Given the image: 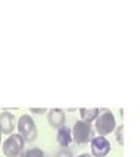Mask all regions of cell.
Segmentation results:
<instances>
[{"label":"cell","mask_w":140,"mask_h":157,"mask_svg":"<svg viewBox=\"0 0 140 157\" xmlns=\"http://www.w3.org/2000/svg\"><path fill=\"white\" fill-rule=\"evenodd\" d=\"M117 122H115V117L110 110L104 109L100 110L98 117L96 118V130H97L100 136H106L115 130Z\"/></svg>","instance_id":"cell-1"},{"label":"cell","mask_w":140,"mask_h":157,"mask_svg":"<svg viewBox=\"0 0 140 157\" xmlns=\"http://www.w3.org/2000/svg\"><path fill=\"white\" fill-rule=\"evenodd\" d=\"M17 130H18V135H21L24 141H30L36 140L37 137V126L33 121V118L28 114H22L18 118L17 122Z\"/></svg>","instance_id":"cell-2"},{"label":"cell","mask_w":140,"mask_h":157,"mask_svg":"<svg viewBox=\"0 0 140 157\" xmlns=\"http://www.w3.org/2000/svg\"><path fill=\"white\" fill-rule=\"evenodd\" d=\"M24 144L25 141L18 134H12L4 140L3 144V153L6 157H17L18 155L24 152Z\"/></svg>","instance_id":"cell-3"},{"label":"cell","mask_w":140,"mask_h":157,"mask_svg":"<svg viewBox=\"0 0 140 157\" xmlns=\"http://www.w3.org/2000/svg\"><path fill=\"white\" fill-rule=\"evenodd\" d=\"M72 139L77 144H86L92 139V127L90 123L84 121H77L72 128Z\"/></svg>","instance_id":"cell-4"},{"label":"cell","mask_w":140,"mask_h":157,"mask_svg":"<svg viewBox=\"0 0 140 157\" xmlns=\"http://www.w3.org/2000/svg\"><path fill=\"white\" fill-rule=\"evenodd\" d=\"M90 151L93 157H105L112 151V144L105 136H94L90 139Z\"/></svg>","instance_id":"cell-5"},{"label":"cell","mask_w":140,"mask_h":157,"mask_svg":"<svg viewBox=\"0 0 140 157\" xmlns=\"http://www.w3.org/2000/svg\"><path fill=\"white\" fill-rule=\"evenodd\" d=\"M14 127H16L14 115L9 111H3L0 114V132L4 135H11Z\"/></svg>","instance_id":"cell-6"},{"label":"cell","mask_w":140,"mask_h":157,"mask_svg":"<svg viewBox=\"0 0 140 157\" xmlns=\"http://www.w3.org/2000/svg\"><path fill=\"white\" fill-rule=\"evenodd\" d=\"M47 121H49L51 127L60 128L66 123V114L62 109H51L47 114Z\"/></svg>","instance_id":"cell-7"},{"label":"cell","mask_w":140,"mask_h":157,"mask_svg":"<svg viewBox=\"0 0 140 157\" xmlns=\"http://www.w3.org/2000/svg\"><path fill=\"white\" fill-rule=\"evenodd\" d=\"M56 140L59 143L60 147H68L72 143V131L68 128L67 126H62L60 128H58V134H56Z\"/></svg>","instance_id":"cell-8"},{"label":"cell","mask_w":140,"mask_h":157,"mask_svg":"<svg viewBox=\"0 0 140 157\" xmlns=\"http://www.w3.org/2000/svg\"><path fill=\"white\" fill-rule=\"evenodd\" d=\"M100 114V109H80V115H81V119L86 123H90V122L96 121V118L98 117Z\"/></svg>","instance_id":"cell-9"},{"label":"cell","mask_w":140,"mask_h":157,"mask_svg":"<svg viewBox=\"0 0 140 157\" xmlns=\"http://www.w3.org/2000/svg\"><path fill=\"white\" fill-rule=\"evenodd\" d=\"M25 157H47V156L40 148H30L25 152Z\"/></svg>","instance_id":"cell-10"},{"label":"cell","mask_w":140,"mask_h":157,"mask_svg":"<svg viewBox=\"0 0 140 157\" xmlns=\"http://www.w3.org/2000/svg\"><path fill=\"white\" fill-rule=\"evenodd\" d=\"M123 132H124V126H123V124H120V126L118 127L117 132H115V136H117V141H118L120 145H123V144H124V140H123Z\"/></svg>","instance_id":"cell-11"},{"label":"cell","mask_w":140,"mask_h":157,"mask_svg":"<svg viewBox=\"0 0 140 157\" xmlns=\"http://www.w3.org/2000/svg\"><path fill=\"white\" fill-rule=\"evenodd\" d=\"M55 157H74V155H72L71 151H67V149H62L56 153Z\"/></svg>","instance_id":"cell-12"},{"label":"cell","mask_w":140,"mask_h":157,"mask_svg":"<svg viewBox=\"0 0 140 157\" xmlns=\"http://www.w3.org/2000/svg\"><path fill=\"white\" fill-rule=\"evenodd\" d=\"M30 111L33 113V114H45L47 110L46 109H37V107H32Z\"/></svg>","instance_id":"cell-13"},{"label":"cell","mask_w":140,"mask_h":157,"mask_svg":"<svg viewBox=\"0 0 140 157\" xmlns=\"http://www.w3.org/2000/svg\"><path fill=\"white\" fill-rule=\"evenodd\" d=\"M77 157H92L89 153H81V155H79Z\"/></svg>","instance_id":"cell-14"},{"label":"cell","mask_w":140,"mask_h":157,"mask_svg":"<svg viewBox=\"0 0 140 157\" xmlns=\"http://www.w3.org/2000/svg\"><path fill=\"white\" fill-rule=\"evenodd\" d=\"M17 157H25V152H21V153H20V155H18Z\"/></svg>","instance_id":"cell-15"},{"label":"cell","mask_w":140,"mask_h":157,"mask_svg":"<svg viewBox=\"0 0 140 157\" xmlns=\"http://www.w3.org/2000/svg\"><path fill=\"white\" fill-rule=\"evenodd\" d=\"M0 144H2V132H0Z\"/></svg>","instance_id":"cell-16"}]
</instances>
